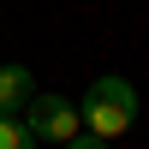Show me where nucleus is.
Listing matches in <instances>:
<instances>
[{
    "label": "nucleus",
    "mask_w": 149,
    "mask_h": 149,
    "mask_svg": "<svg viewBox=\"0 0 149 149\" xmlns=\"http://www.w3.org/2000/svg\"><path fill=\"white\" fill-rule=\"evenodd\" d=\"M137 90H131L119 72H107V78H95L90 84V95H84V107H78V119H84V131L90 137H102V143H113V137H125L131 125H137Z\"/></svg>",
    "instance_id": "f257e3e1"
},
{
    "label": "nucleus",
    "mask_w": 149,
    "mask_h": 149,
    "mask_svg": "<svg viewBox=\"0 0 149 149\" xmlns=\"http://www.w3.org/2000/svg\"><path fill=\"white\" fill-rule=\"evenodd\" d=\"M24 125L36 131V143H72L84 131V119H78V107L66 102V95H30V107H24Z\"/></svg>",
    "instance_id": "f03ea898"
},
{
    "label": "nucleus",
    "mask_w": 149,
    "mask_h": 149,
    "mask_svg": "<svg viewBox=\"0 0 149 149\" xmlns=\"http://www.w3.org/2000/svg\"><path fill=\"white\" fill-rule=\"evenodd\" d=\"M30 95H36L30 66H0V113H12V119H18L24 107H30Z\"/></svg>",
    "instance_id": "7ed1b4c3"
},
{
    "label": "nucleus",
    "mask_w": 149,
    "mask_h": 149,
    "mask_svg": "<svg viewBox=\"0 0 149 149\" xmlns=\"http://www.w3.org/2000/svg\"><path fill=\"white\" fill-rule=\"evenodd\" d=\"M0 149H36V131L24 125V119L0 113Z\"/></svg>",
    "instance_id": "20e7f679"
},
{
    "label": "nucleus",
    "mask_w": 149,
    "mask_h": 149,
    "mask_svg": "<svg viewBox=\"0 0 149 149\" xmlns=\"http://www.w3.org/2000/svg\"><path fill=\"white\" fill-rule=\"evenodd\" d=\"M60 149H107L102 137H90V131H78V137H72V143H60Z\"/></svg>",
    "instance_id": "39448f33"
}]
</instances>
